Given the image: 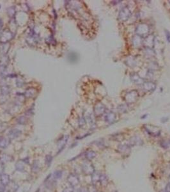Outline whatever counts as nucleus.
I'll use <instances>...</instances> for the list:
<instances>
[{
	"instance_id": "ddd939ff",
	"label": "nucleus",
	"mask_w": 170,
	"mask_h": 192,
	"mask_svg": "<svg viewBox=\"0 0 170 192\" xmlns=\"http://www.w3.org/2000/svg\"><path fill=\"white\" fill-rule=\"evenodd\" d=\"M0 181L1 184L4 186H8V184L10 183V176L6 174H3L1 176H0Z\"/></svg>"
},
{
	"instance_id": "2eb2a0df",
	"label": "nucleus",
	"mask_w": 170,
	"mask_h": 192,
	"mask_svg": "<svg viewBox=\"0 0 170 192\" xmlns=\"http://www.w3.org/2000/svg\"><path fill=\"white\" fill-rule=\"evenodd\" d=\"M68 139H69V136H65V137H63L61 139V140L59 141V143H58V147H59V151L61 152V150L63 149V148L65 147V145L67 144V141H68Z\"/></svg>"
},
{
	"instance_id": "2f4dec72",
	"label": "nucleus",
	"mask_w": 170,
	"mask_h": 192,
	"mask_svg": "<svg viewBox=\"0 0 170 192\" xmlns=\"http://www.w3.org/2000/svg\"><path fill=\"white\" fill-rule=\"evenodd\" d=\"M161 145L164 148V149H167L168 147V144L165 141H163L161 143Z\"/></svg>"
},
{
	"instance_id": "393cba45",
	"label": "nucleus",
	"mask_w": 170,
	"mask_h": 192,
	"mask_svg": "<svg viewBox=\"0 0 170 192\" xmlns=\"http://www.w3.org/2000/svg\"><path fill=\"white\" fill-rule=\"evenodd\" d=\"M52 161V157L51 155H47L45 158V163L47 165L48 167H49L51 165Z\"/></svg>"
},
{
	"instance_id": "6e6552de",
	"label": "nucleus",
	"mask_w": 170,
	"mask_h": 192,
	"mask_svg": "<svg viewBox=\"0 0 170 192\" xmlns=\"http://www.w3.org/2000/svg\"><path fill=\"white\" fill-rule=\"evenodd\" d=\"M37 94V89L33 88V87H30L28 89H27L26 91L24 92V97L27 98H33L35 96H36Z\"/></svg>"
},
{
	"instance_id": "bb28decb",
	"label": "nucleus",
	"mask_w": 170,
	"mask_h": 192,
	"mask_svg": "<svg viewBox=\"0 0 170 192\" xmlns=\"http://www.w3.org/2000/svg\"><path fill=\"white\" fill-rule=\"evenodd\" d=\"M39 162H38V161H35L34 162H33V165H32V171L33 172H37L39 170Z\"/></svg>"
},
{
	"instance_id": "20e7f679",
	"label": "nucleus",
	"mask_w": 170,
	"mask_h": 192,
	"mask_svg": "<svg viewBox=\"0 0 170 192\" xmlns=\"http://www.w3.org/2000/svg\"><path fill=\"white\" fill-rule=\"evenodd\" d=\"M149 27L145 24H139L136 29V33L141 37H145L149 33Z\"/></svg>"
},
{
	"instance_id": "f257e3e1",
	"label": "nucleus",
	"mask_w": 170,
	"mask_h": 192,
	"mask_svg": "<svg viewBox=\"0 0 170 192\" xmlns=\"http://www.w3.org/2000/svg\"><path fill=\"white\" fill-rule=\"evenodd\" d=\"M81 168L83 172L86 175H92L95 172L93 164L88 160L86 161L82 164Z\"/></svg>"
},
{
	"instance_id": "9d476101",
	"label": "nucleus",
	"mask_w": 170,
	"mask_h": 192,
	"mask_svg": "<svg viewBox=\"0 0 170 192\" xmlns=\"http://www.w3.org/2000/svg\"><path fill=\"white\" fill-rule=\"evenodd\" d=\"M116 115H115V113L112 112V111H109V113H107L106 115L105 116V120L108 124L113 123L116 120Z\"/></svg>"
},
{
	"instance_id": "473e14b6",
	"label": "nucleus",
	"mask_w": 170,
	"mask_h": 192,
	"mask_svg": "<svg viewBox=\"0 0 170 192\" xmlns=\"http://www.w3.org/2000/svg\"><path fill=\"white\" fill-rule=\"evenodd\" d=\"M5 190H6L5 186L1 184V185H0V192H5Z\"/></svg>"
},
{
	"instance_id": "412c9836",
	"label": "nucleus",
	"mask_w": 170,
	"mask_h": 192,
	"mask_svg": "<svg viewBox=\"0 0 170 192\" xmlns=\"http://www.w3.org/2000/svg\"><path fill=\"white\" fill-rule=\"evenodd\" d=\"M8 185L10 186L8 192H15L17 191V190L18 189V187H19L18 185L15 183H10L8 184Z\"/></svg>"
},
{
	"instance_id": "72a5a7b5",
	"label": "nucleus",
	"mask_w": 170,
	"mask_h": 192,
	"mask_svg": "<svg viewBox=\"0 0 170 192\" xmlns=\"http://www.w3.org/2000/svg\"><path fill=\"white\" fill-rule=\"evenodd\" d=\"M165 192H170V184H168L166 185L165 187Z\"/></svg>"
},
{
	"instance_id": "c9c22d12",
	"label": "nucleus",
	"mask_w": 170,
	"mask_h": 192,
	"mask_svg": "<svg viewBox=\"0 0 170 192\" xmlns=\"http://www.w3.org/2000/svg\"><path fill=\"white\" fill-rule=\"evenodd\" d=\"M168 183L169 184H170V175L169 176V177H168Z\"/></svg>"
},
{
	"instance_id": "7c9ffc66",
	"label": "nucleus",
	"mask_w": 170,
	"mask_h": 192,
	"mask_svg": "<svg viewBox=\"0 0 170 192\" xmlns=\"http://www.w3.org/2000/svg\"><path fill=\"white\" fill-rule=\"evenodd\" d=\"M165 34L168 42H170V32L168 31V30H165Z\"/></svg>"
},
{
	"instance_id": "4468645a",
	"label": "nucleus",
	"mask_w": 170,
	"mask_h": 192,
	"mask_svg": "<svg viewBox=\"0 0 170 192\" xmlns=\"http://www.w3.org/2000/svg\"><path fill=\"white\" fill-rule=\"evenodd\" d=\"M144 89L146 91H154L155 89V84L153 82L143 83Z\"/></svg>"
},
{
	"instance_id": "5701e85b",
	"label": "nucleus",
	"mask_w": 170,
	"mask_h": 192,
	"mask_svg": "<svg viewBox=\"0 0 170 192\" xmlns=\"http://www.w3.org/2000/svg\"><path fill=\"white\" fill-rule=\"evenodd\" d=\"M62 174L63 172L61 170H56V171H55L52 174V178L54 180L59 179H60L62 177Z\"/></svg>"
},
{
	"instance_id": "aec40b11",
	"label": "nucleus",
	"mask_w": 170,
	"mask_h": 192,
	"mask_svg": "<svg viewBox=\"0 0 170 192\" xmlns=\"http://www.w3.org/2000/svg\"><path fill=\"white\" fill-rule=\"evenodd\" d=\"M15 168L19 172H23L24 170V162L22 161H19L15 163Z\"/></svg>"
},
{
	"instance_id": "f03ea898",
	"label": "nucleus",
	"mask_w": 170,
	"mask_h": 192,
	"mask_svg": "<svg viewBox=\"0 0 170 192\" xmlns=\"http://www.w3.org/2000/svg\"><path fill=\"white\" fill-rule=\"evenodd\" d=\"M13 35L8 29L3 30L0 35V42L1 44H6L13 38Z\"/></svg>"
},
{
	"instance_id": "f704fd0d",
	"label": "nucleus",
	"mask_w": 170,
	"mask_h": 192,
	"mask_svg": "<svg viewBox=\"0 0 170 192\" xmlns=\"http://www.w3.org/2000/svg\"><path fill=\"white\" fill-rule=\"evenodd\" d=\"M78 192H89L87 188H81L78 190Z\"/></svg>"
},
{
	"instance_id": "7ed1b4c3",
	"label": "nucleus",
	"mask_w": 170,
	"mask_h": 192,
	"mask_svg": "<svg viewBox=\"0 0 170 192\" xmlns=\"http://www.w3.org/2000/svg\"><path fill=\"white\" fill-rule=\"evenodd\" d=\"M139 97V94L136 90H132L126 94L125 97V101L128 103H132L136 101Z\"/></svg>"
},
{
	"instance_id": "c756f323",
	"label": "nucleus",
	"mask_w": 170,
	"mask_h": 192,
	"mask_svg": "<svg viewBox=\"0 0 170 192\" xmlns=\"http://www.w3.org/2000/svg\"><path fill=\"white\" fill-rule=\"evenodd\" d=\"M63 192H74V188L72 186L66 188Z\"/></svg>"
},
{
	"instance_id": "f8f14e48",
	"label": "nucleus",
	"mask_w": 170,
	"mask_h": 192,
	"mask_svg": "<svg viewBox=\"0 0 170 192\" xmlns=\"http://www.w3.org/2000/svg\"><path fill=\"white\" fill-rule=\"evenodd\" d=\"M21 131L17 129H11L8 133V137L10 139H15L21 135Z\"/></svg>"
},
{
	"instance_id": "9b49d317",
	"label": "nucleus",
	"mask_w": 170,
	"mask_h": 192,
	"mask_svg": "<svg viewBox=\"0 0 170 192\" xmlns=\"http://www.w3.org/2000/svg\"><path fill=\"white\" fill-rule=\"evenodd\" d=\"M118 150L123 154H128L130 151V148L128 145H120L118 147Z\"/></svg>"
},
{
	"instance_id": "423d86ee",
	"label": "nucleus",
	"mask_w": 170,
	"mask_h": 192,
	"mask_svg": "<svg viewBox=\"0 0 170 192\" xmlns=\"http://www.w3.org/2000/svg\"><path fill=\"white\" fill-rule=\"evenodd\" d=\"M67 181L72 187H75L79 184V179L78 176L75 174H69L67 177Z\"/></svg>"
},
{
	"instance_id": "a878e982",
	"label": "nucleus",
	"mask_w": 170,
	"mask_h": 192,
	"mask_svg": "<svg viewBox=\"0 0 170 192\" xmlns=\"http://www.w3.org/2000/svg\"><path fill=\"white\" fill-rule=\"evenodd\" d=\"M17 121L18 124H21V125H24L25 124H26L28 120H27L26 117H23V116H22V117H19V119H17Z\"/></svg>"
},
{
	"instance_id": "39448f33",
	"label": "nucleus",
	"mask_w": 170,
	"mask_h": 192,
	"mask_svg": "<svg viewBox=\"0 0 170 192\" xmlns=\"http://www.w3.org/2000/svg\"><path fill=\"white\" fill-rule=\"evenodd\" d=\"M131 15V12L128 8L125 7L122 8L119 12L118 15V19L121 21H127Z\"/></svg>"
},
{
	"instance_id": "a211bd4d",
	"label": "nucleus",
	"mask_w": 170,
	"mask_h": 192,
	"mask_svg": "<svg viewBox=\"0 0 170 192\" xmlns=\"http://www.w3.org/2000/svg\"><path fill=\"white\" fill-rule=\"evenodd\" d=\"M96 155H97L96 152L93 150H88L85 153V157L87 159V160L91 161L95 158Z\"/></svg>"
},
{
	"instance_id": "b1692460",
	"label": "nucleus",
	"mask_w": 170,
	"mask_h": 192,
	"mask_svg": "<svg viewBox=\"0 0 170 192\" xmlns=\"http://www.w3.org/2000/svg\"><path fill=\"white\" fill-rule=\"evenodd\" d=\"M12 160V158L10 156H9V155H6L4 154L3 155V156L1 158V161L2 163L3 162H8V161H10Z\"/></svg>"
},
{
	"instance_id": "f3484780",
	"label": "nucleus",
	"mask_w": 170,
	"mask_h": 192,
	"mask_svg": "<svg viewBox=\"0 0 170 192\" xmlns=\"http://www.w3.org/2000/svg\"><path fill=\"white\" fill-rule=\"evenodd\" d=\"M10 144V139L0 137V148L5 149Z\"/></svg>"
},
{
	"instance_id": "dca6fc26",
	"label": "nucleus",
	"mask_w": 170,
	"mask_h": 192,
	"mask_svg": "<svg viewBox=\"0 0 170 192\" xmlns=\"http://www.w3.org/2000/svg\"><path fill=\"white\" fill-rule=\"evenodd\" d=\"M100 176H101V174H100L98 172H95L91 175V181L94 185L97 184L98 183H100Z\"/></svg>"
},
{
	"instance_id": "1a4fd4ad",
	"label": "nucleus",
	"mask_w": 170,
	"mask_h": 192,
	"mask_svg": "<svg viewBox=\"0 0 170 192\" xmlns=\"http://www.w3.org/2000/svg\"><path fill=\"white\" fill-rule=\"evenodd\" d=\"M143 144V141L140 138L138 137H133L130 139L128 142V145L134 146V145H141Z\"/></svg>"
},
{
	"instance_id": "c85d7f7f",
	"label": "nucleus",
	"mask_w": 170,
	"mask_h": 192,
	"mask_svg": "<svg viewBox=\"0 0 170 192\" xmlns=\"http://www.w3.org/2000/svg\"><path fill=\"white\" fill-rule=\"evenodd\" d=\"M86 124V120H85V119H84L83 117H82V118H81L80 119H79V124L80 126H83L84 125Z\"/></svg>"
},
{
	"instance_id": "cd10ccee",
	"label": "nucleus",
	"mask_w": 170,
	"mask_h": 192,
	"mask_svg": "<svg viewBox=\"0 0 170 192\" xmlns=\"http://www.w3.org/2000/svg\"><path fill=\"white\" fill-rule=\"evenodd\" d=\"M4 165H3V163H2L1 161H0V176H1L2 174H3V172H4Z\"/></svg>"
},
{
	"instance_id": "e433bc0d",
	"label": "nucleus",
	"mask_w": 170,
	"mask_h": 192,
	"mask_svg": "<svg viewBox=\"0 0 170 192\" xmlns=\"http://www.w3.org/2000/svg\"><path fill=\"white\" fill-rule=\"evenodd\" d=\"M169 144H170V141H169Z\"/></svg>"
},
{
	"instance_id": "4be33fe9",
	"label": "nucleus",
	"mask_w": 170,
	"mask_h": 192,
	"mask_svg": "<svg viewBox=\"0 0 170 192\" xmlns=\"http://www.w3.org/2000/svg\"><path fill=\"white\" fill-rule=\"evenodd\" d=\"M100 183L103 186H106L108 184V178L105 174H101L100 176Z\"/></svg>"
},
{
	"instance_id": "4c0bfd02",
	"label": "nucleus",
	"mask_w": 170,
	"mask_h": 192,
	"mask_svg": "<svg viewBox=\"0 0 170 192\" xmlns=\"http://www.w3.org/2000/svg\"></svg>"
},
{
	"instance_id": "6ab92c4d",
	"label": "nucleus",
	"mask_w": 170,
	"mask_h": 192,
	"mask_svg": "<svg viewBox=\"0 0 170 192\" xmlns=\"http://www.w3.org/2000/svg\"><path fill=\"white\" fill-rule=\"evenodd\" d=\"M131 79L137 85L141 84V83H143V80L138 75H137L136 74H133L132 75H131Z\"/></svg>"
},
{
	"instance_id": "0eeeda50",
	"label": "nucleus",
	"mask_w": 170,
	"mask_h": 192,
	"mask_svg": "<svg viewBox=\"0 0 170 192\" xmlns=\"http://www.w3.org/2000/svg\"><path fill=\"white\" fill-rule=\"evenodd\" d=\"M105 111H106V107L103 104L98 102V103L96 104L95 106H94L93 111L94 114L95 116H101L104 113Z\"/></svg>"
}]
</instances>
